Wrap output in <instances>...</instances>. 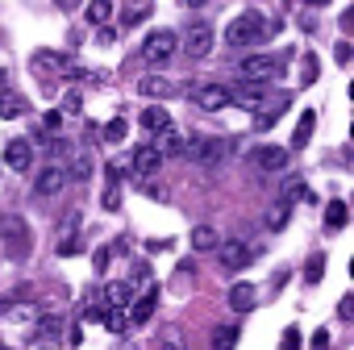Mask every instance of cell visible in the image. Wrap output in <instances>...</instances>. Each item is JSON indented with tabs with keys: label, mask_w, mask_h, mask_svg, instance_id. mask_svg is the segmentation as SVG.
I'll return each instance as SVG.
<instances>
[{
	"label": "cell",
	"mask_w": 354,
	"mask_h": 350,
	"mask_svg": "<svg viewBox=\"0 0 354 350\" xmlns=\"http://www.w3.org/2000/svg\"><path fill=\"white\" fill-rule=\"evenodd\" d=\"M0 250L9 263H26L34 255V230L21 213H0Z\"/></svg>",
	"instance_id": "1"
},
{
	"label": "cell",
	"mask_w": 354,
	"mask_h": 350,
	"mask_svg": "<svg viewBox=\"0 0 354 350\" xmlns=\"http://www.w3.org/2000/svg\"><path fill=\"white\" fill-rule=\"evenodd\" d=\"M275 30H279V26L267 21L263 13H238V17L225 26V46H254V42L271 38Z\"/></svg>",
	"instance_id": "2"
},
{
	"label": "cell",
	"mask_w": 354,
	"mask_h": 350,
	"mask_svg": "<svg viewBox=\"0 0 354 350\" xmlns=\"http://www.w3.org/2000/svg\"><path fill=\"white\" fill-rule=\"evenodd\" d=\"M175 50H180V34H175V30H154V34L142 42V63L162 67Z\"/></svg>",
	"instance_id": "3"
},
{
	"label": "cell",
	"mask_w": 354,
	"mask_h": 350,
	"mask_svg": "<svg viewBox=\"0 0 354 350\" xmlns=\"http://www.w3.org/2000/svg\"><path fill=\"white\" fill-rule=\"evenodd\" d=\"M34 71L38 75H55V80H80V63L71 55H55V50H38L34 55Z\"/></svg>",
	"instance_id": "4"
},
{
	"label": "cell",
	"mask_w": 354,
	"mask_h": 350,
	"mask_svg": "<svg viewBox=\"0 0 354 350\" xmlns=\"http://www.w3.org/2000/svg\"><path fill=\"white\" fill-rule=\"evenodd\" d=\"M238 71H242L250 84H267V80H275V75L283 71V59H279V55H246V59L238 63Z\"/></svg>",
	"instance_id": "5"
},
{
	"label": "cell",
	"mask_w": 354,
	"mask_h": 350,
	"mask_svg": "<svg viewBox=\"0 0 354 350\" xmlns=\"http://www.w3.org/2000/svg\"><path fill=\"white\" fill-rule=\"evenodd\" d=\"M217 255H221V267L225 271H246L254 259H259V246H250V242H217Z\"/></svg>",
	"instance_id": "6"
},
{
	"label": "cell",
	"mask_w": 354,
	"mask_h": 350,
	"mask_svg": "<svg viewBox=\"0 0 354 350\" xmlns=\"http://www.w3.org/2000/svg\"><path fill=\"white\" fill-rule=\"evenodd\" d=\"M213 46H217L213 26L192 21V26H188V34H184V50H188V59H209V55H213Z\"/></svg>",
	"instance_id": "7"
},
{
	"label": "cell",
	"mask_w": 354,
	"mask_h": 350,
	"mask_svg": "<svg viewBox=\"0 0 354 350\" xmlns=\"http://www.w3.org/2000/svg\"><path fill=\"white\" fill-rule=\"evenodd\" d=\"M63 188H67V171H63L59 163H50V167L38 171V180H34V196H38V201H55Z\"/></svg>",
	"instance_id": "8"
},
{
	"label": "cell",
	"mask_w": 354,
	"mask_h": 350,
	"mask_svg": "<svg viewBox=\"0 0 354 350\" xmlns=\"http://www.w3.org/2000/svg\"><path fill=\"white\" fill-rule=\"evenodd\" d=\"M138 92H142L146 100H154V104H158V100H175V96H180L184 88L175 84L171 75H146V80L138 84Z\"/></svg>",
	"instance_id": "9"
},
{
	"label": "cell",
	"mask_w": 354,
	"mask_h": 350,
	"mask_svg": "<svg viewBox=\"0 0 354 350\" xmlns=\"http://www.w3.org/2000/svg\"><path fill=\"white\" fill-rule=\"evenodd\" d=\"M192 100L205 113H221V109H230V88L225 84H201V88H192Z\"/></svg>",
	"instance_id": "10"
},
{
	"label": "cell",
	"mask_w": 354,
	"mask_h": 350,
	"mask_svg": "<svg viewBox=\"0 0 354 350\" xmlns=\"http://www.w3.org/2000/svg\"><path fill=\"white\" fill-rule=\"evenodd\" d=\"M230 104H242V109H263L267 104V84H250V80H242L238 88H230Z\"/></svg>",
	"instance_id": "11"
},
{
	"label": "cell",
	"mask_w": 354,
	"mask_h": 350,
	"mask_svg": "<svg viewBox=\"0 0 354 350\" xmlns=\"http://www.w3.org/2000/svg\"><path fill=\"white\" fill-rule=\"evenodd\" d=\"M188 154H192L196 163H205V167H213V163H221V158L230 154V142H225V138H196Z\"/></svg>",
	"instance_id": "12"
},
{
	"label": "cell",
	"mask_w": 354,
	"mask_h": 350,
	"mask_svg": "<svg viewBox=\"0 0 354 350\" xmlns=\"http://www.w3.org/2000/svg\"><path fill=\"white\" fill-rule=\"evenodd\" d=\"M250 158H254V167H263V171H283L288 158H292V150H288V146H254Z\"/></svg>",
	"instance_id": "13"
},
{
	"label": "cell",
	"mask_w": 354,
	"mask_h": 350,
	"mask_svg": "<svg viewBox=\"0 0 354 350\" xmlns=\"http://www.w3.org/2000/svg\"><path fill=\"white\" fill-rule=\"evenodd\" d=\"M80 209H71L67 217H63V225H59V234H55V246H59V255H80V242H75V230H80Z\"/></svg>",
	"instance_id": "14"
},
{
	"label": "cell",
	"mask_w": 354,
	"mask_h": 350,
	"mask_svg": "<svg viewBox=\"0 0 354 350\" xmlns=\"http://www.w3.org/2000/svg\"><path fill=\"white\" fill-rule=\"evenodd\" d=\"M5 167H9V171H30V167H34V146H30L26 138H13V142L5 146Z\"/></svg>",
	"instance_id": "15"
},
{
	"label": "cell",
	"mask_w": 354,
	"mask_h": 350,
	"mask_svg": "<svg viewBox=\"0 0 354 350\" xmlns=\"http://www.w3.org/2000/svg\"><path fill=\"white\" fill-rule=\"evenodd\" d=\"M63 171H67V180H88L92 175V154L84 146H71L67 158H63Z\"/></svg>",
	"instance_id": "16"
},
{
	"label": "cell",
	"mask_w": 354,
	"mask_h": 350,
	"mask_svg": "<svg viewBox=\"0 0 354 350\" xmlns=\"http://www.w3.org/2000/svg\"><path fill=\"white\" fill-rule=\"evenodd\" d=\"M26 113H30L26 96L13 92L9 84H0V117H5V121H17V117H26Z\"/></svg>",
	"instance_id": "17"
},
{
	"label": "cell",
	"mask_w": 354,
	"mask_h": 350,
	"mask_svg": "<svg viewBox=\"0 0 354 350\" xmlns=\"http://www.w3.org/2000/svg\"><path fill=\"white\" fill-rule=\"evenodd\" d=\"M154 308H158V288H146L138 300H133V308H129V325H146L150 317H154Z\"/></svg>",
	"instance_id": "18"
},
{
	"label": "cell",
	"mask_w": 354,
	"mask_h": 350,
	"mask_svg": "<svg viewBox=\"0 0 354 350\" xmlns=\"http://www.w3.org/2000/svg\"><path fill=\"white\" fill-rule=\"evenodd\" d=\"M104 180H109V184H104L100 205H104L109 213H117V209H121V167H117V163H109V167H104Z\"/></svg>",
	"instance_id": "19"
},
{
	"label": "cell",
	"mask_w": 354,
	"mask_h": 350,
	"mask_svg": "<svg viewBox=\"0 0 354 350\" xmlns=\"http://www.w3.org/2000/svg\"><path fill=\"white\" fill-rule=\"evenodd\" d=\"M158 167H162V154H158L154 146H138V150H133V171L142 175V180H154Z\"/></svg>",
	"instance_id": "20"
},
{
	"label": "cell",
	"mask_w": 354,
	"mask_h": 350,
	"mask_svg": "<svg viewBox=\"0 0 354 350\" xmlns=\"http://www.w3.org/2000/svg\"><path fill=\"white\" fill-rule=\"evenodd\" d=\"M150 9H154V0H125V5H121V30H133V26H142Z\"/></svg>",
	"instance_id": "21"
},
{
	"label": "cell",
	"mask_w": 354,
	"mask_h": 350,
	"mask_svg": "<svg viewBox=\"0 0 354 350\" xmlns=\"http://www.w3.org/2000/svg\"><path fill=\"white\" fill-rule=\"evenodd\" d=\"M138 121H142V129H146V133H154V138L171 129V113H167L162 104H150V109H146V113H142Z\"/></svg>",
	"instance_id": "22"
},
{
	"label": "cell",
	"mask_w": 354,
	"mask_h": 350,
	"mask_svg": "<svg viewBox=\"0 0 354 350\" xmlns=\"http://www.w3.org/2000/svg\"><path fill=\"white\" fill-rule=\"evenodd\" d=\"M254 304H259L254 284H234V288H230V308H234V313H250Z\"/></svg>",
	"instance_id": "23"
},
{
	"label": "cell",
	"mask_w": 354,
	"mask_h": 350,
	"mask_svg": "<svg viewBox=\"0 0 354 350\" xmlns=\"http://www.w3.org/2000/svg\"><path fill=\"white\" fill-rule=\"evenodd\" d=\"M192 142H196V138H180L175 129H167V133H158L154 150H158V154H188V150H192Z\"/></svg>",
	"instance_id": "24"
},
{
	"label": "cell",
	"mask_w": 354,
	"mask_h": 350,
	"mask_svg": "<svg viewBox=\"0 0 354 350\" xmlns=\"http://www.w3.org/2000/svg\"><path fill=\"white\" fill-rule=\"evenodd\" d=\"M313 129H317V109H304V113H300V121H296V133H292V146H288V150H296V146H308Z\"/></svg>",
	"instance_id": "25"
},
{
	"label": "cell",
	"mask_w": 354,
	"mask_h": 350,
	"mask_svg": "<svg viewBox=\"0 0 354 350\" xmlns=\"http://www.w3.org/2000/svg\"><path fill=\"white\" fill-rule=\"evenodd\" d=\"M288 104H292L288 96H279V100H271V104H263V117L254 121V129H271V125H275V121H279V117L288 113Z\"/></svg>",
	"instance_id": "26"
},
{
	"label": "cell",
	"mask_w": 354,
	"mask_h": 350,
	"mask_svg": "<svg viewBox=\"0 0 354 350\" xmlns=\"http://www.w3.org/2000/svg\"><path fill=\"white\" fill-rule=\"evenodd\" d=\"M113 255H125V238H113L109 246H100V250H96V259H92V267H96V275H104V271H109V263H113Z\"/></svg>",
	"instance_id": "27"
},
{
	"label": "cell",
	"mask_w": 354,
	"mask_h": 350,
	"mask_svg": "<svg viewBox=\"0 0 354 350\" xmlns=\"http://www.w3.org/2000/svg\"><path fill=\"white\" fill-rule=\"evenodd\" d=\"M109 17H113V0H88V26L104 30Z\"/></svg>",
	"instance_id": "28"
},
{
	"label": "cell",
	"mask_w": 354,
	"mask_h": 350,
	"mask_svg": "<svg viewBox=\"0 0 354 350\" xmlns=\"http://www.w3.org/2000/svg\"><path fill=\"white\" fill-rule=\"evenodd\" d=\"M317 75H321V59H317L313 50H304V55H300V88L317 84Z\"/></svg>",
	"instance_id": "29"
},
{
	"label": "cell",
	"mask_w": 354,
	"mask_h": 350,
	"mask_svg": "<svg viewBox=\"0 0 354 350\" xmlns=\"http://www.w3.org/2000/svg\"><path fill=\"white\" fill-rule=\"evenodd\" d=\"M346 221H350V213H346V201H329V205H325V225L337 234V230H346Z\"/></svg>",
	"instance_id": "30"
},
{
	"label": "cell",
	"mask_w": 354,
	"mask_h": 350,
	"mask_svg": "<svg viewBox=\"0 0 354 350\" xmlns=\"http://www.w3.org/2000/svg\"><path fill=\"white\" fill-rule=\"evenodd\" d=\"M188 242H192V250H217V242H221V238H217V230H213V225H196Z\"/></svg>",
	"instance_id": "31"
},
{
	"label": "cell",
	"mask_w": 354,
	"mask_h": 350,
	"mask_svg": "<svg viewBox=\"0 0 354 350\" xmlns=\"http://www.w3.org/2000/svg\"><path fill=\"white\" fill-rule=\"evenodd\" d=\"M59 329H63V317H59V313H42V317H38V342H42V346H46L50 338H59Z\"/></svg>",
	"instance_id": "32"
},
{
	"label": "cell",
	"mask_w": 354,
	"mask_h": 350,
	"mask_svg": "<svg viewBox=\"0 0 354 350\" xmlns=\"http://www.w3.org/2000/svg\"><path fill=\"white\" fill-rule=\"evenodd\" d=\"M129 296H133L129 284H109V308H113V313H121V308L129 304Z\"/></svg>",
	"instance_id": "33"
},
{
	"label": "cell",
	"mask_w": 354,
	"mask_h": 350,
	"mask_svg": "<svg viewBox=\"0 0 354 350\" xmlns=\"http://www.w3.org/2000/svg\"><path fill=\"white\" fill-rule=\"evenodd\" d=\"M80 109H84V96H80V88L63 92V100H59V117H75Z\"/></svg>",
	"instance_id": "34"
},
{
	"label": "cell",
	"mask_w": 354,
	"mask_h": 350,
	"mask_svg": "<svg viewBox=\"0 0 354 350\" xmlns=\"http://www.w3.org/2000/svg\"><path fill=\"white\" fill-rule=\"evenodd\" d=\"M321 275H325V255H308V263H304V284H321Z\"/></svg>",
	"instance_id": "35"
},
{
	"label": "cell",
	"mask_w": 354,
	"mask_h": 350,
	"mask_svg": "<svg viewBox=\"0 0 354 350\" xmlns=\"http://www.w3.org/2000/svg\"><path fill=\"white\" fill-rule=\"evenodd\" d=\"M125 133H129V121H125V117H113V121L104 125V142H125Z\"/></svg>",
	"instance_id": "36"
},
{
	"label": "cell",
	"mask_w": 354,
	"mask_h": 350,
	"mask_svg": "<svg viewBox=\"0 0 354 350\" xmlns=\"http://www.w3.org/2000/svg\"><path fill=\"white\" fill-rule=\"evenodd\" d=\"M234 342H238V329L234 325H225V329L213 333V350H234Z\"/></svg>",
	"instance_id": "37"
},
{
	"label": "cell",
	"mask_w": 354,
	"mask_h": 350,
	"mask_svg": "<svg viewBox=\"0 0 354 350\" xmlns=\"http://www.w3.org/2000/svg\"><path fill=\"white\" fill-rule=\"evenodd\" d=\"M104 313H109L104 304H84V313H80V321H84V325H100V321H104Z\"/></svg>",
	"instance_id": "38"
},
{
	"label": "cell",
	"mask_w": 354,
	"mask_h": 350,
	"mask_svg": "<svg viewBox=\"0 0 354 350\" xmlns=\"http://www.w3.org/2000/svg\"><path fill=\"white\" fill-rule=\"evenodd\" d=\"M279 350H300V329H296V325H288V329H283Z\"/></svg>",
	"instance_id": "39"
},
{
	"label": "cell",
	"mask_w": 354,
	"mask_h": 350,
	"mask_svg": "<svg viewBox=\"0 0 354 350\" xmlns=\"http://www.w3.org/2000/svg\"><path fill=\"white\" fill-rule=\"evenodd\" d=\"M100 325H109V329H113V333H121V329H125V325H129V321H125V317H121V313H113V308H109V313H104V321H100Z\"/></svg>",
	"instance_id": "40"
},
{
	"label": "cell",
	"mask_w": 354,
	"mask_h": 350,
	"mask_svg": "<svg viewBox=\"0 0 354 350\" xmlns=\"http://www.w3.org/2000/svg\"><path fill=\"white\" fill-rule=\"evenodd\" d=\"M162 350H184V346H180V329H167V333H162Z\"/></svg>",
	"instance_id": "41"
},
{
	"label": "cell",
	"mask_w": 354,
	"mask_h": 350,
	"mask_svg": "<svg viewBox=\"0 0 354 350\" xmlns=\"http://www.w3.org/2000/svg\"><path fill=\"white\" fill-rule=\"evenodd\" d=\"M333 59H337L342 67H350V42H346V38L337 42V50H333Z\"/></svg>",
	"instance_id": "42"
},
{
	"label": "cell",
	"mask_w": 354,
	"mask_h": 350,
	"mask_svg": "<svg viewBox=\"0 0 354 350\" xmlns=\"http://www.w3.org/2000/svg\"><path fill=\"white\" fill-rule=\"evenodd\" d=\"M283 221H288V209H271L267 225H271V230H283Z\"/></svg>",
	"instance_id": "43"
},
{
	"label": "cell",
	"mask_w": 354,
	"mask_h": 350,
	"mask_svg": "<svg viewBox=\"0 0 354 350\" xmlns=\"http://www.w3.org/2000/svg\"><path fill=\"white\" fill-rule=\"evenodd\" d=\"M313 350H329V329H317L313 333Z\"/></svg>",
	"instance_id": "44"
},
{
	"label": "cell",
	"mask_w": 354,
	"mask_h": 350,
	"mask_svg": "<svg viewBox=\"0 0 354 350\" xmlns=\"http://www.w3.org/2000/svg\"><path fill=\"white\" fill-rule=\"evenodd\" d=\"M167 246H171V242H167V238H158V242H154V238H150V242H146V250H150V255H158V250H167Z\"/></svg>",
	"instance_id": "45"
},
{
	"label": "cell",
	"mask_w": 354,
	"mask_h": 350,
	"mask_svg": "<svg viewBox=\"0 0 354 350\" xmlns=\"http://www.w3.org/2000/svg\"><path fill=\"white\" fill-rule=\"evenodd\" d=\"M55 5H59V9H67V13H75V9L84 5V0H55Z\"/></svg>",
	"instance_id": "46"
},
{
	"label": "cell",
	"mask_w": 354,
	"mask_h": 350,
	"mask_svg": "<svg viewBox=\"0 0 354 350\" xmlns=\"http://www.w3.org/2000/svg\"><path fill=\"white\" fill-rule=\"evenodd\" d=\"M184 5H188V9H201V5H209V0H184Z\"/></svg>",
	"instance_id": "47"
},
{
	"label": "cell",
	"mask_w": 354,
	"mask_h": 350,
	"mask_svg": "<svg viewBox=\"0 0 354 350\" xmlns=\"http://www.w3.org/2000/svg\"><path fill=\"white\" fill-rule=\"evenodd\" d=\"M308 5H329V0H308Z\"/></svg>",
	"instance_id": "48"
},
{
	"label": "cell",
	"mask_w": 354,
	"mask_h": 350,
	"mask_svg": "<svg viewBox=\"0 0 354 350\" xmlns=\"http://www.w3.org/2000/svg\"><path fill=\"white\" fill-rule=\"evenodd\" d=\"M0 350H13V346H5V342H0Z\"/></svg>",
	"instance_id": "49"
},
{
	"label": "cell",
	"mask_w": 354,
	"mask_h": 350,
	"mask_svg": "<svg viewBox=\"0 0 354 350\" xmlns=\"http://www.w3.org/2000/svg\"><path fill=\"white\" fill-rule=\"evenodd\" d=\"M121 350H133V346H121Z\"/></svg>",
	"instance_id": "50"
}]
</instances>
